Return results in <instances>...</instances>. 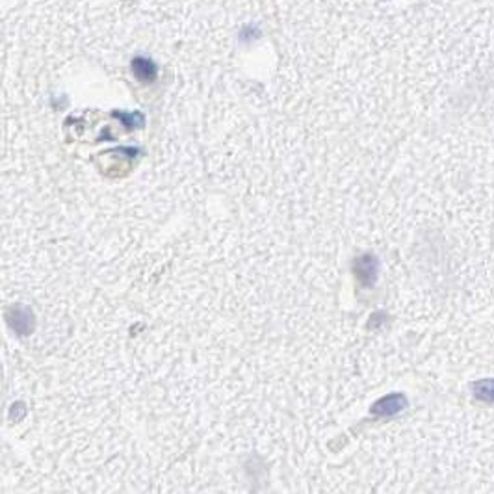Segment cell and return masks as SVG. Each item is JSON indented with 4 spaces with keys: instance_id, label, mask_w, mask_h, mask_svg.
Listing matches in <instances>:
<instances>
[{
    "instance_id": "1",
    "label": "cell",
    "mask_w": 494,
    "mask_h": 494,
    "mask_svg": "<svg viewBox=\"0 0 494 494\" xmlns=\"http://www.w3.org/2000/svg\"><path fill=\"white\" fill-rule=\"evenodd\" d=\"M353 270H355V275L361 284H364V287H373V284H376L379 271V264L378 261H376V256H359L355 261V264H353Z\"/></svg>"
},
{
    "instance_id": "2",
    "label": "cell",
    "mask_w": 494,
    "mask_h": 494,
    "mask_svg": "<svg viewBox=\"0 0 494 494\" xmlns=\"http://www.w3.org/2000/svg\"><path fill=\"white\" fill-rule=\"evenodd\" d=\"M405 405H407V399L404 394H390L373 404L372 413L376 416H392L404 409Z\"/></svg>"
},
{
    "instance_id": "3",
    "label": "cell",
    "mask_w": 494,
    "mask_h": 494,
    "mask_svg": "<svg viewBox=\"0 0 494 494\" xmlns=\"http://www.w3.org/2000/svg\"><path fill=\"white\" fill-rule=\"evenodd\" d=\"M10 325L19 333V335H28L34 329L32 313L25 307H17L11 310Z\"/></svg>"
},
{
    "instance_id": "4",
    "label": "cell",
    "mask_w": 494,
    "mask_h": 494,
    "mask_svg": "<svg viewBox=\"0 0 494 494\" xmlns=\"http://www.w3.org/2000/svg\"><path fill=\"white\" fill-rule=\"evenodd\" d=\"M476 390V398L487 404H494V379H483L474 385Z\"/></svg>"
}]
</instances>
